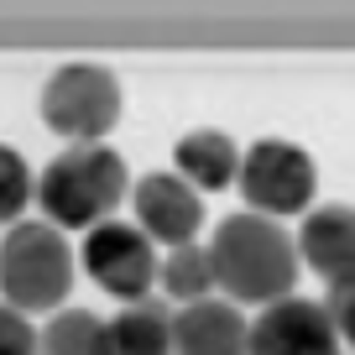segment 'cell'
Masks as SVG:
<instances>
[{"mask_svg":"<svg viewBox=\"0 0 355 355\" xmlns=\"http://www.w3.org/2000/svg\"><path fill=\"white\" fill-rule=\"evenodd\" d=\"M32 199H37V178L26 167V157L0 141V225H21Z\"/></svg>","mask_w":355,"mask_h":355,"instance_id":"9a60e30c","label":"cell"},{"mask_svg":"<svg viewBox=\"0 0 355 355\" xmlns=\"http://www.w3.org/2000/svg\"><path fill=\"white\" fill-rule=\"evenodd\" d=\"M42 121L47 131L68 136V146L105 141V131H115V121H121L115 73L100 63H63L42 89Z\"/></svg>","mask_w":355,"mask_h":355,"instance_id":"277c9868","label":"cell"},{"mask_svg":"<svg viewBox=\"0 0 355 355\" xmlns=\"http://www.w3.org/2000/svg\"><path fill=\"white\" fill-rule=\"evenodd\" d=\"M209 256H214L220 293H230L235 303H256V309L293 298V282H298V266H303L298 241L282 230V220H266V214L220 220Z\"/></svg>","mask_w":355,"mask_h":355,"instance_id":"6da1fadb","label":"cell"},{"mask_svg":"<svg viewBox=\"0 0 355 355\" xmlns=\"http://www.w3.org/2000/svg\"><path fill=\"white\" fill-rule=\"evenodd\" d=\"M131 204H136V225L146 230V241L167 245V251L193 245V235H199V225H204L199 189L178 173H146L131 189Z\"/></svg>","mask_w":355,"mask_h":355,"instance_id":"ba28073f","label":"cell"},{"mask_svg":"<svg viewBox=\"0 0 355 355\" xmlns=\"http://www.w3.org/2000/svg\"><path fill=\"white\" fill-rule=\"evenodd\" d=\"M42 355H110V324L89 309H58L42 329Z\"/></svg>","mask_w":355,"mask_h":355,"instance_id":"5bb4252c","label":"cell"},{"mask_svg":"<svg viewBox=\"0 0 355 355\" xmlns=\"http://www.w3.org/2000/svg\"><path fill=\"white\" fill-rule=\"evenodd\" d=\"M241 157L245 152H235V141L225 131H189L173 146L178 178H189L193 189H204V193L230 189L235 178H241Z\"/></svg>","mask_w":355,"mask_h":355,"instance_id":"8fae6325","label":"cell"},{"mask_svg":"<svg viewBox=\"0 0 355 355\" xmlns=\"http://www.w3.org/2000/svg\"><path fill=\"white\" fill-rule=\"evenodd\" d=\"M84 272L100 282L110 298L125 303H141L152 298V282L162 272L152 241H146L141 225H125V220H105L84 235Z\"/></svg>","mask_w":355,"mask_h":355,"instance_id":"8992f818","label":"cell"},{"mask_svg":"<svg viewBox=\"0 0 355 355\" xmlns=\"http://www.w3.org/2000/svg\"><path fill=\"white\" fill-rule=\"evenodd\" d=\"M0 355H42V334L11 303H0Z\"/></svg>","mask_w":355,"mask_h":355,"instance_id":"2e32d148","label":"cell"},{"mask_svg":"<svg viewBox=\"0 0 355 355\" xmlns=\"http://www.w3.org/2000/svg\"><path fill=\"white\" fill-rule=\"evenodd\" d=\"M241 199L251 204V214H266V220H282V214H309L313 204V157L293 141H266L245 146L241 157Z\"/></svg>","mask_w":355,"mask_h":355,"instance_id":"5b68a950","label":"cell"},{"mask_svg":"<svg viewBox=\"0 0 355 355\" xmlns=\"http://www.w3.org/2000/svg\"><path fill=\"white\" fill-rule=\"evenodd\" d=\"M173 313L162 298L125 303L110 319V355H173Z\"/></svg>","mask_w":355,"mask_h":355,"instance_id":"7c38bea8","label":"cell"},{"mask_svg":"<svg viewBox=\"0 0 355 355\" xmlns=\"http://www.w3.org/2000/svg\"><path fill=\"white\" fill-rule=\"evenodd\" d=\"M324 309H329V319H334V329H340V340L355 350V282H350V288H334L329 298H324Z\"/></svg>","mask_w":355,"mask_h":355,"instance_id":"e0dca14e","label":"cell"},{"mask_svg":"<svg viewBox=\"0 0 355 355\" xmlns=\"http://www.w3.org/2000/svg\"><path fill=\"white\" fill-rule=\"evenodd\" d=\"M251 355H345V340L324 303L282 298L251 319Z\"/></svg>","mask_w":355,"mask_h":355,"instance_id":"52a82bcc","label":"cell"},{"mask_svg":"<svg viewBox=\"0 0 355 355\" xmlns=\"http://www.w3.org/2000/svg\"><path fill=\"white\" fill-rule=\"evenodd\" d=\"M125 189V157L105 141H78L42 167L37 204L58 230H94L121 209Z\"/></svg>","mask_w":355,"mask_h":355,"instance_id":"7a4b0ae2","label":"cell"},{"mask_svg":"<svg viewBox=\"0 0 355 355\" xmlns=\"http://www.w3.org/2000/svg\"><path fill=\"white\" fill-rule=\"evenodd\" d=\"M157 282H162V293L178 303V309H189V303H204L214 288H220V277H214V256L209 245H178V251L162 256V272H157Z\"/></svg>","mask_w":355,"mask_h":355,"instance_id":"4fadbf2b","label":"cell"},{"mask_svg":"<svg viewBox=\"0 0 355 355\" xmlns=\"http://www.w3.org/2000/svg\"><path fill=\"white\" fill-rule=\"evenodd\" d=\"M173 355H251V324L235 303H189L173 313Z\"/></svg>","mask_w":355,"mask_h":355,"instance_id":"30bf717a","label":"cell"},{"mask_svg":"<svg viewBox=\"0 0 355 355\" xmlns=\"http://www.w3.org/2000/svg\"><path fill=\"white\" fill-rule=\"evenodd\" d=\"M298 256L324 277V288H350L355 282V209L350 204H319L303 214Z\"/></svg>","mask_w":355,"mask_h":355,"instance_id":"9c48e42d","label":"cell"},{"mask_svg":"<svg viewBox=\"0 0 355 355\" xmlns=\"http://www.w3.org/2000/svg\"><path fill=\"white\" fill-rule=\"evenodd\" d=\"M68 293H73V251L63 230L47 220L11 225L0 241V298L21 313H58Z\"/></svg>","mask_w":355,"mask_h":355,"instance_id":"3957f363","label":"cell"}]
</instances>
